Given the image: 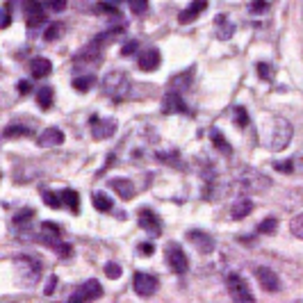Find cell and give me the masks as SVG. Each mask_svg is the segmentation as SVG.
Here are the masks:
<instances>
[{
	"label": "cell",
	"mask_w": 303,
	"mask_h": 303,
	"mask_svg": "<svg viewBox=\"0 0 303 303\" xmlns=\"http://www.w3.org/2000/svg\"><path fill=\"white\" fill-rule=\"evenodd\" d=\"M235 183H237L235 185L237 191H242V194H262L265 189L271 187V180L265 174H260L257 169H251V166H246V169H242L237 174Z\"/></svg>",
	"instance_id": "cell-1"
},
{
	"label": "cell",
	"mask_w": 303,
	"mask_h": 303,
	"mask_svg": "<svg viewBox=\"0 0 303 303\" xmlns=\"http://www.w3.org/2000/svg\"><path fill=\"white\" fill-rule=\"evenodd\" d=\"M14 267H16V274H18V283L25 287H34L39 280V276H41V265H39V260H34V257L30 255H21L14 260Z\"/></svg>",
	"instance_id": "cell-2"
},
{
	"label": "cell",
	"mask_w": 303,
	"mask_h": 303,
	"mask_svg": "<svg viewBox=\"0 0 303 303\" xmlns=\"http://www.w3.org/2000/svg\"><path fill=\"white\" fill-rule=\"evenodd\" d=\"M128 89H130V80L123 71H112V73H107L103 78V92L107 94L110 98H114V100L125 98Z\"/></svg>",
	"instance_id": "cell-3"
},
{
	"label": "cell",
	"mask_w": 303,
	"mask_h": 303,
	"mask_svg": "<svg viewBox=\"0 0 303 303\" xmlns=\"http://www.w3.org/2000/svg\"><path fill=\"white\" fill-rule=\"evenodd\" d=\"M292 135H294V128L287 119L278 117L274 121V135H271V150H283L290 146Z\"/></svg>",
	"instance_id": "cell-4"
},
{
	"label": "cell",
	"mask_w": 303,
	"mask_h": 303,
	"mask_svg": "<svg viewBox=\"0 0 303 303\" xmlns=\"http://www.w3.org/2000/svg\"><path fill=\"white\" fill-rule=\"evenodd\" d=\"M164 255H166V262H169V267L176 271V274H187L189 271V260H187L185 251L180 244H176V242H169V244L164 246Z\"/></svg>",
	"instance_id": "cell-5"
},
{
	"label": "cell",
	"mask_w": 303,
	"mask_h": 303,
	"mask_svg": "<svg viewBox=\"0 0 303 303\" xmlns=\"http://www.w3.org/2000/svg\"><path fill=\"white\" fill-rule=\"evenodd\" d=\"M226 285H228V292H230V299L240 301V303H246V301H253L255 296L251 294V287L249 283L242 278L240 274H228V278H226Z\"/></svg>",
	"instance_id": "cell-6"
},
{
	"label": "cell",
	"mask_w": 303,
	"mask_h": 303,
	"mask_svg": "<svg viewBox=\"0 0 303 303\" xmlns=\"http://www.w3.org/2000/svg\"><path fill=\"white\" fill-rule=\"evenodd\" d=\"M100 296H103V287H100V283L96 278H89L87 283H82V285H80L78 290L71 294L69 301H73V303H78V301H96V299H100Z\"/></svg>",
	"instance_id": "cell-7"
},
{
	"label": "cell",
	"mask_w": 303,
	"mask_h": 303,
	"mask_svg": "<svg viewBox=\"0 0 303 303\" xmlns=\"http://www.w3.org/2000/svg\"><path fill=\"white\" fill-rule=\"evenodd\" d=\"M135 292H137V296H144V299H148V296L155 294V290H158V276L148 274V271H137L135 274Z\"/></svg>",
	"instance_id": "cell-8"
},
{
	"label": "cell",
	"mask_w": 303,
	"mask_h": 303,
	"mask_svg": "<svg viewBox=\"0 0 303 303\" xmlns=\"http://www.w3.org/2000/svg\"><path fill=\"white\" fill-rule=\"evenodd\" d=\"M255 278H257V283H260L262 290L269 292V294H276V292L280 290L278 274H274L269 267H257V269H255Z\"/></svg>",
	"instance_id": "cell-9"
},
{
	"label": "cell",
	"mask_w": 303,
	"mask_h": 303,
	"mask_svg": "<svg viewBox=\"0 0 303 303\" xmlns=\"http://www.w3.org/2000/svg\"><path fill=\"white\" fill-rule=\"evenodd\" d=\"M162 110H164V114H189L183 96H180V92H176V89H171V92L164 94Z\"/></svg>",
	"instance_id": "cell-10"
},
{
	"label": "cell",
	"mask_w": 303,
	"mask_h": 303,
	"mask_svg": "<svg viewBox=\"0 0 303 303\" xmlns=\"http://www.w3.org/2000/svg\"><path fill=\"white\" fill-rule=\"evenodd\" d=\"M187 240H189L191 246L203 255H208L214 251V240H212L208 233H203V230H189V233H187Z\"/></svg>",
	"instance_id": "cell-11"
},
{
	"label": "cell",
	"mask_w": 303,
	"mask_h": 303,
	"mask_svg": "<svg viewBox=\"0 0 303 303\" xmlns=\"http://www.w3.org/2000/svg\"><path fill=\"white\" fill-rule=\"evenodd\" d=\"M117 133V121L114 119H92V135L94 139H110L112 135Z\"/></svg>",
	"instance_id": "cell-12"
},
{
	"label": "cell",
	"mask_w": 303,
	"mask_h": 303,
	"mask_svg": "<svg viewBox=\"0 0 303 303\" xmlns=\"http://www.w3.org/2000/svg\"><path fill=\"white\" fill-rule=\"evenodd\" d=\"M25 18H28V25L30 28H37L46 21V7H44L39 0H30L25 5Z\"/></svg>",
	"instance_id": "cell-13"
},
{
	"label": "cell",
	"mask_w": 303,
	"mask_h": 303,
	"mask_svg": "<svg viewBox=\"0 0 303 303\" xmlns=\"http://www.w3.org/2000/svg\"><path fill=\"white\" fill-rule=\"evenodd\" d=\"M139 226L146 230V233H150V235H160V233H162V226H160L158 214H155L153 210H148V208L139 210Z\"/></svg>",
	"instance_id": "cell-14"
},
{
	"label": "cell",
	"mask_w": 303,
	"mask_h": 303,
	"mask_svg": "<svg viewBox=\"0 0 303 303\" xmlns=\"http://www.w3.org/2000/svg\"><path fill=\"white\" fill-rule=\"evenodd\" d=\"M251 212H253V201L246 199V196L233 201V205H230V217H233V219H244Z\"/></svg>",
	"instance_id": "cell-15"
},
{
	"label": "cell",
	"mask_w": 303,
	"mask_h": 303,
	"mask_svg": "<svg viewBox=\"0 0 303 303\" xmlns=\"http://www.w3.org/2000/svg\"><path fill=\"white\" fill-rule=\"evenodd\" d=\"M205 7H208V3H205V0H194V3H191L189 7H187V9H183V12L178 14V21L183 23V25L191 23V21H194L196 16H199L201 12H203Z\"/></svg>",
	"instance_id": "cell-16"
},
{
	"label": "cell",
	"mask_w": 303,
	"mask_h": 303,
	"mask_svg": "<svg viewBox=\"0 0 303 303\" xmlns=\"http://www.w3.org/2000/svg\"><path fill=\"white\" fill-rule=\"evenodd\" d=\"M39 146H44V148H48V146H59L64 141V135L59 128H46L41 135H39Z\"/></svg>",
	"instance_id": "cell-17"
},
{
	"label": "cell",
	"mask_w": 303,
	"mask_h": 303,
	"mask_svg": "<svg viewBox=\"0 0 303 303\" xmlns=\"http://www.w3.org/2000/svg\"><path fill=\"white\" fill-rule=\"evenodd\" d=\"M137 64H139L141 71H155L160 67V53H158V50H153V48L146 50V53L139 55Z\"/></svg>",
	"instance_id": "cell-18"
},
{
	"label": "cell",
	"mask_w": 303,
	"mask_h": 303,
	"mask_svg": "<svg viewBox=\"0 0 303 303\" xmlns=\"http://www.w3.org/2000/svg\"><path fill=\"white\" fill-rule=\"evenodd\" d=\"M110 187L121 196V199H133L135 196V185L128 178H114L110 180Z\"/></svg>",
	"instance_id": "cell-19"
},
{
	"label": "cell",
	"mask_w": 303,
	"mask_h": 303,
	"mask_svg": "<svg viewBox=\"0 0 303 303\" xmlns=\"http://www.w3.org/2000/svg\"><path fill=\"white\" fill-rule=\"evenodd\" d=\"M30 71H32L34 78H46L50 71H53V64H50V59H46V57H34L32 62H30Z\"/></svg>",
	"instance_id": "cell-20"
},
{
	"label": "cell",
	"mask_w": 303,
	"mask_h": 303,
	"mask_svg": "<svg viewBox=\"0 0 303 303\" xmlns=\"http://www.w3.org/2000/svg\"><path fill=\"white\" fill-rule=\"evenodd\" d=\"M235 32V25L230 21H226V16H217V37L219 39H230Z\"/></svg>",
	"instance_id": "cell-21"
},
{
	"label": "cell",
	"mask_w": 303,
	"mask_h": 303,
	"mask_svg": "<svg viewBox=\"0 0 303 303\" xmlns=\"http://www.w3.org/2000/svg\"><path fill=\"white\" fill-rule=\"evenodd\" d=\"M210 139H212V144L217 146V150H221V153H226V155H228L230 150H233V148H230V144L226 141V137L221 135V130L212 128V130H210Z\"/></svg>",
	"instance_id": "cell-22"
},
{
	"label": "cell",
	"mask_w": 303,
	"mask_h": 303,
	"mask_svg": "<svg viewBox=\"0 0 303 303\" xmlns=\"http://www.w3.org/2000/svg\"><path fill=\"white\" fill-rule=\"evenodd\" d=\"M92 199H94V208L100 210V212H110V210H112V205H114L112 201H110V196L103 194V191H96Z\"/></svg>",
	"instance_id": "cell-23"
},
{
	"label": "cell",
	"mask_w": 303,
	"mask_h": 303,
	"mask_svg": "<svg viewBox=\"0 0 303 303\" xmlns=\"http://www.w3.org/2000/svg\"><path fill=\"white\" fill-rule=\"evenodd\" d=\"M94 84H96L94 75H80V78L73 80V89H75V92H89Z\"/></svg>",
	"instance_id": "cell-24"
},
{
	"label": "cell",
	"mask_w": 303,
	"mask_h": 303,
	"mask_svg": "<svg viewBox=\"0 0 303 303\" xmlns=\"http://www.w3.org/2000/svg\"><path fill=\"white\" fill-rule=\"evenodd\" d=\"M32 135V128H28V125H7V130H5V137H30Z\"/></svg>",
	"instance_id": "cell-25"
},
{
	"label": "cell",
	"mask_w": 303,
	"mask_h": 303,
	"mask_svg": "<svg viewBox=\"0 0 303 303\" xmlns=\"http://www.w3.org/2000/svg\"><path fill=\"white\" fill-rule=\"evenodd\" d=\"M62 201L69 205L73 212H78L80 210V196H78V191H73V189H64L62 191Z\"/></svg>",
	"instance_id": "cell-26"
},
{
	"label": "cell",
	"mask_w": 303,
	"mask_h": 303,
	"mask_svg": "<svg viewBox=\"0 0 303 303\" xmlns=\"http://www.w3.org/2000/svg\"><path fill=\"white\" fill-rule=\"evenodd\" d=\"M37 103H39V107H44V110H48L50 105H53V89L50 87H41L37 92Z\"/></svg>",
	"instance_id": "cell-27"
},
{
	"label": "cell",
	"mask_w": 303,
	"mask_h": 303,
	"mask_svg": "<svg viewBox=\"0 0 303 303\" xmlns=\"http://www.w3.org/2000/svg\"><path fill=\"white\" fill-rule=\"evenodd\" d=\"M276 228H278V221H276V217H267V219L262 221L260 226H257V233L271 235V233H276Z\"/></svg>",
	"instance_id": "cell-28"
},
{
	"label": "cell",
	"mask_w": 303,
	"mask_h": 303,
	"mask_svg": "<svg viewBox=\"0 0 303 303\" xmlns=\"http://www.w3.org/2000/svg\"><path fill=\"white\" fill-rule=\"evenodd\" d=\"M233 117H235V123H237V128H246L249 125V112H246L244 107H235L233 110Z\"/></svg>",
	"instance_id": "cell-29"
},
{
	"label": "cell",
	"mask_w": 303,
	"mask_h": 303,
	"mask_svg": "<svg viewBox=\"0 0 303 303\" xmlns=\"http://www.w3.org/2000/svg\"><path fill=\"white\" fill-rule=\"evenodd\" d=\"M290 230H292V235H294V237H299V240H303V212H299V214H296L294 219H292Z\"/></svg>",
	"instance_id": "cell-30"
},
{
	"label": "cell",
	"mask_w": 303,
	"mask_h": 303,
	"mask_svg": "<svg viewBox=\"0 0 303 303\" xmlns=\"http://www.w3.org/2000/svg\"><path fill=\"white\" fill-rule=\"evenodd\" d=\"M59 199H62V194H55V191H44V203L50 205L53 210H59V208H62Z\"/></svg>",
	"instance_id": "cell-31"
},
{
	"label": "cell",
	"mask_w": 303,
	"mask_h": 303,
	"mask_svg": "<svg viewBox=\"0 0 303 303\" xmlns=\"http://www.w3.org/2000/svg\"><path fill=\"white\" fill-rule=\"evenodd\" d=\"M59 32H62V23H53V25H48V30L44 32V39H46V41H55V39L59 37Z\"/></svg>",
	"instance_id": "cell-32"
},
{
	"label": "cell",
	"mask_w": 303,
	"mask_h": 303,
	"mask_svg": "<svg viewBox=\"0 0 303 303\" xmlns=\"http://www.w3.org/2000/svg\"><path fill=\"white\" fill-rule=\"evenodd\" d=\"M105 274H107V278L117 280L123 271H121V265H117V262H107V265H105Z\"/></svg>",
	"instance_id": "cell-33"
},
{
	"label": "cell",
	"mask_w": 303,
	"mask_h": 303,
	"mask_svg": "<svg viewBox=\"0 0 303 303\" xmlns=\"http://www.w3.org/2000/svg\"><path fill=\"white\" fill-rule=\"evenodd\" d=\"M128 5L133 9V14H144L148 9V0H128Z\"/></svg>",
	"instance_id": "cell-34"
},
{
	"label": "cell",
	"mask_w": 303,
	"mask_h": 303,
	"mask_svg": "<svg viewBox=\"0 0 303 303\" xmlns=\"http://www.w3.org/2000/svg\"><path fill=\"white\" fill-rule=\"evenodd\" d=\"M53 251H57L59 257H69L71 253H73V249H71L69 244H64V242H57V244L53 246Z\"/></svg>",
	"instance_id": "cell-35"
},
{
	"label": "cell",
	"mask_w": 303,
	"mask_h": 303,
	"mask_svg": "<svg viewBox=\"0 0 303 303\" xmlns=\"http://www.w3.org/2000/svg\"><path fill=\"white\" fill-rule=\"evenodd\" d=\"M257 75H260L262 80H271V67L265 62H260L257 64Z\"/></svg>",
	"instance_id": "cell-36"
},
{
	"label": "cell",
	"mask_w": 303,
	"mask_h": 303,
	"mask_svg": "<svg viewBox=\"0 0 303 303\" xmlns=\"http://www.w3.org/2000/svg\"><path fill=\"white\" fill-rule=\"evenodd\" d=\"M69 0H53V3L48 5V9H53V12H62V9H67Z\"/></svg>",
	"instance_id": "cell-37"
},
{
	"label": "cell",
	"mask_w": 303,
	"mask_h": 303,
	"mask_svg": "<svg viewBox=\"0 0 303 303\" xmlns=\"http://www.w3.org/2000/svg\"><path fill=\"white\" fill-rule=\"evenodd\" d=\"M34 214V212L32 210H23L21 212V214H16V219H14V224H16V226H21V224H25V221H28V217H32Z\"/></svg>",
	"instance_id": "cell-38"
},
{
	"label": "cell",
	"mask_w": 303,
	"mask_h": 303,
	"mask_svg": "<svg viewBox=\"0 0 303 303\" xmlns=\"http://www.w3.org/2000/svg\"><path fill=\"white\" fill-rule=\"evenodd\" d=\"M137 48H139V44H137V41H128L123 48H121V55H133Z\"/></svg>",
	"instance_id": "cell-39"
},
{
	"label": "cell",
	"mask_w": 303,
	"mask_h": 303,
	"mask_svg": "<svg viewBox=\"0 0 303 303\" xmlns=\"http://www.w3.org/2000/svg\"><path fill=\"white\" fill-rule=\"evenodd\" d=\"M274 169L276 171H283V174H292V162H290V160H287V162H276Z\"/></svg>",
	"instance_id": "cell-40"
},
{
	"label": "cell",
	"mask_w": 303,
	"mask_h": 303,
	"mask_svg": "<svg viewBox=\"0 0 303 303\" xmlns=\"http://www.w3.org/2000/svg\"><path fill=\"white\" fill-rule=\"evenodd\" d=\"M267 9V0H253L251 3V12H265Z\"/></svg>",
	"instance_id": "cell-41"
},
{
	"label": "cell",
	"mask_w": 303,
	"mask_h": 303,
	"mask_svg": "<svg viewBox=\"0 0 303 303\" xmlns=\"http://www.w3.org/2000/svg\"><path fill=\"white\" fill-rule=\"evenodd\" d=\"M5 28H9V7H7V5L3 7V30Z\"/></svg>",
	"instance_id": "cell-42"
},
{
	"label": "cell",
	"mask_w": 303,
	"mask_h": 303,
	"mask_svg": "<svg viewBox=\"0 0 303 303\" xmlns=\"http://www.w3.org/2000/svg\"><path fill=\"white\" fill-rule=\"evenodd\" d=\"M30 89H32V84H30L28 80H21V82H18V92H21V94H28Z\"/></svg>",
	"instance_id": "cell-43"
},
{
	"label": "cell",
	"mask_w": 303,
	"mask_h": 303,
	"mask_svg": "<svg viewBox=\"0 0 303 303\" xmlns=\"http://www.w3.org/2000/svg\"><path fill=\"white\" fill-rule=\"evenodd\" d=\"M55 285H57V278H55V276H50V280H48V285H46V294H53Z\"/></svg>",
	"instance_id": "cell-44"
},
{
	"label": "cell",
	"mask_w": 303,
	"mask_h": 303,
	"mask_svg": "<svg viewBox=\"0 0 303 303\" xmlns=\"http://www.w3.org/2000/svg\"><path fill=\"white\" fill-rule=\"evenodd\" d=\"M139 251H141V253H146V255H150V253H153V246H150V244H139Z\"/></svg>",
	"instance_id": "cell-45"
},
{
	"label": "cell",
	"mask_w": 303,
	"mask_h": 303,
	"mask_svg": "<svg viewBox=\"0 0 303 303\" xmlns=\"http://www.w3.org/2000/svg\"><path fill=\"white\" fill-rule=\"evenodd\" d=\"M112 3H121V0H112Z\"/></svg>",
	"instance_id": "cell-46"
}]
</instances>
